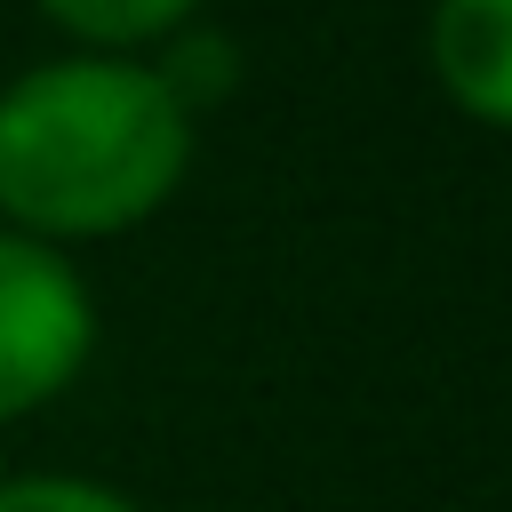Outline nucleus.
<instances>
[{
    "label": "nucleus",
    "instance_id": "f257e3e1",
    "mask_svg": "<svg viewBox=\"0 0 512 512\" xmlns=\"http://www.w3.org/2000/svg\"><path fill=\"white\" fill-rule=\"evenodd\" d=\"M184 168L192 112L136 56H56L0 88V224L40 248L160 216Z\"/></svg>",
    "mask_w": 512,
    "mask_h": 512
},
{
    "label": "nucleus",
    "instance_id": "f03ea898",
    "mask_svg": "<svg viewBox=\"0 0 512 512\" xmlns=\"http://www.w3.org/2000/svg\"><path fill=\"white\" fill-rule=\"evenodd\" d=\"M88 352H96V296L72 272V256L0 224V424L72 392Z\"/></svg>",
    "mask_w": 512,
    "mask_h": 512
},
{
    "label": "nucleus",
    "instance_id": "7ed1b4c3",
    "mask_svg": "<svg viewBox=\"0 0 512 512\" xmlns=\"http://www.w3.org/2000/svg\"><path fill=\"white\" fill-rule=\"evenodd\" d=\"M424 56L456 112L512 128V0H432Z\"/></svg>",
    "mask_w": 512,
    "mask_h": 512
},
{
    "label": "nucleus",
    "instance_id": "20e7f679",
    "mask_svg": "<svg viewBox=\"0 0 512 512\" xmlns=\"http://www.w3.org/2000/svg\"><path fill=\"white\" fill-rule=\"evenodd\" d=\"M40 16L72 32L80 56H128L144 40H176L200 16V0H40Z\"/></svg>",
    "mask_w": 512,
    "mask_h": 512
},
{
    "label": "nucleus",
    "instance_id": "39448f33",
    "mask_svg": "<svg viewBox=\"0 0 512 512\" xmlns=\"http://www.w3.org/2000/svg\"><path fill=\"white\" fill-rule=\"evenodd\" d=\"M0 512H144V504L80 472H0Z\"/></svg>",
    "mask_w": 512,
    "mask_h": 512
},
{
    "label": "nucleus",
    "instance_id": "423d86ee",
    "mask_svg": "<svg viewBox=\"0 0 512 512\" xmlns=\"http://www.w3.org/2000/svg\"><path fill=\"white\" fill-rule=\"evenodd\" d=\"M152 72H160V80H168V96H176V104H184V112L200 120V104L232 88V40H224V32H200V24H192V32H176L168 64H152Z\"/></svg>",
    "mask_w": 512,
    "mask_h": 512
}]
</instances>
